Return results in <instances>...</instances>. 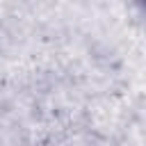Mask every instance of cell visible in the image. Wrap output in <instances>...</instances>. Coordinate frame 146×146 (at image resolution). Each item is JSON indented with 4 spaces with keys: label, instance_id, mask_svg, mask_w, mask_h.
Masks as SVG:
<instances>
[]
</instances>
